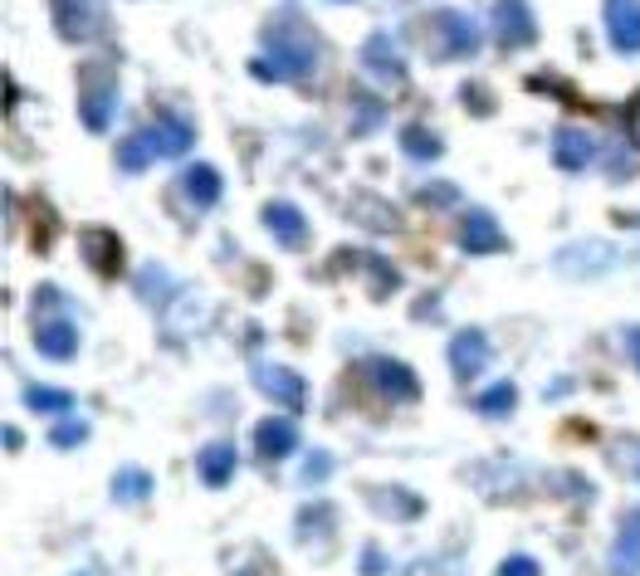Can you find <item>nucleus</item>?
I'll return each instance as SVG.
<instances>
[{"instance_id": "nucleus-1", "label": "nucleus", "mask_w": 640, "mask_h": 576, "mask_svg": "<svg viewBox=\"0 0 640 576\" xmlns=\"http://www.w3.org/2000/svg\"><path fill=\"white\" fill-rule=\"evenodd\" d=\"M318 59H323V40L313 34V24H303L299 16H284L264 24V54L250 69L264 83H299L318 69Z\"/></svg>"}, {"instance_id": "nucleus-2", "label": "nucleus", "mask_w": 640, "mask_h": 576, "mask_svg": "<svg viewBox=\"0 0 640 576\" xmlns=\"http://www.w3.org/2000/svg\"><path fill=\"white\" fill-rule=\"evenodd\" d=\"M118 113V73L113 64H89L79 79V118L89 132H103Z\"/></svg>"}, {"instance_id": "nucleus-3", "label": "nucleus", "mask_w": 640, "mask_h": 576, "mask_svg": "<svg viewBox=\"0 0 640 576\" xmlns=\"http://www.w3.org/2000/svg\"><path fill=\"white\" fill-rule=\"evenodd\" d=\"M479 44H484V34H479L470 16H460V10H436L430 16V49L440 59H474Z\"/></svg>"}, {"instance_id": "nucleus-4", "label": "nucleus", "mask_w": 640, "mask_h": 576, "mask_svg": "<svg viewBox=\"0 0 640 576\" xmlns=\"http://www.w3.org/2000/svg\"><path fill=\"white\" fill-rule=\"evenodd\" d=\"M49 10L69 44H83L103 30V0H49Z\"/></svg>"}, {"instance_id": "nucleus-5", "label": "nucleus", "mask_w": 640, "mask_h": 576, "mask_svg": "<svg viewBox=\"0 0 640 576\" xmlns=\"http://www.w3.org/2000/svg\"><path fill=\"white\" fill-rule=\"evenodd\" d=\"M494 40L503 49H528L538 40V24H533V10L528 0H494Z\"/></svg>"}, {"instance_id": "nucleus-6", "label": "nucleus", "mask_w": 640, "mask_h": 576, "mask_svg": "<svg viewBox=\"0 0 640 576\" xmlns=\"http://www.w3.org/2000/svg\"><path fill=\"white\" fill-rule=\"evenodd\" d=\"M367 382H372L377 396L387 401H416L421 396V382H416V372L397 357H372L367 362Z\"/></svg>"}, {"instance_id": "nucleus-7", "label": "nucleus", "mask_w": 640, "mask_h": 576, "mask_svg": "<svg viewBox=\"0 0 640 576\" xmlns=\"http://www.w3.org/2000/svg\"><path fill=\"white\" fill-rule=\"evenodd\" d=\"M446 357H450V372L460 376V382H474V376L489 366V337L479 333V327H464V333L450 337Z\"/></svg>"}, {"instance_id": "nucleus-8", "label": "nucleus", "mask_w": 640, "mask_h": 576, "mask_svg": "<svg viewBox=\"0 0 640 576\" xmlns=\"http://www.w3.org/2000/svg\"><path fill=\"white\" fill-rule=\"evenodd\" d=\"M254 386H260L269 401H279L289 415H299L303 396H309V391H303V376L289 372V366H254Z\"/></svg>"}, {"instance_id": "nucleus-9", "label": "nucleus", "mask_w": 640, "mask_h": 576, "mask_svg": "<svg viewBox=\"0 0 640 576\" xmlns=\"http://www.w3.org/2000/svg\"><path fill=\"white\" fill-rule=\"evenodd\" d=\"M607 40L621 54H640V0H607Z\"/></svg>"}, {"instance_id": "nucleus-10", "label": "nucleus", "mask_w": 640, "mask_h": 576, "mask_svg": "<svg viewBox=\"0 0 640 576\" xmlns=\"http://www.w3.org/2000/svg\"><path fill=\"white\" fill-rule=\"evenodd\" d=\"M597 156H601V142L582 128H562L558 138H552V162H558L562 171H587Z\"/></svg>"}, {"instance_id": "nucleus-11", "label": "nucleus", "mask_w": 640, "mask_h": 576, "mask_svg": "<svg viewBox=\"0 0 640 576\" xmlns=\"http://www.w3.org/2000/svg\"><path fill=\"white\" fill-rule=\"evenodd\" d=\"M264 230L284 244V250H303V244H309V220H303V211H299V205H289V201H269L264 205Z\"/></svg>"}, {"instance_id": "nucleus-12", "label": "nucleus", "mask_w": 640, "mask_h": 576, "mask_svg": "<svg viewBox=\"0 0 640 576\" xmlns=\"http://www.w3.org/2000/svg\"><path fill=\"white\" fill-rule=\"evenodd\" d=\"M460 250L464 254H499V250H509V240H503L499 220L489 211H470L460 220Z\"/></svg>"}, {"instance_id": "nucleus-13", "label": "nucleus", "mask_w": 640, "mask_h": 576, "mask_svg": "<svg viewBox=\"0 0 640 576\" xmlns=\"http://www.w3.org/2000/svg\"><path fill=\"white\" fill-rule=\"evenodd\" d=\"M83 260H89L103 279H118V274H122V260H128V250H122V240L113 235V230L93 225V230H83Z\"/></svg>"}, {"instance_id": "nucleus-14", "label": "nucleus", "mask_w": 640, "mask_h": 576, "mask_svg": "<svg viewBox=\"0 0 640 576\" xmlns=\"http://www.w3.org/2000/svg\"><path fill=\"white\" fill-rule=\"evenodd\" d=\"M299 449V425L289 415H269V421L254 425V455L260 459H284Z\"/></svg>"}, {"instance_id": "nucleus-15", "label": "nucleus", "mask_w": 640, "mask_h": 576, "mask_svg": "<svg viewBox=\"0 0 640 576\" xmlns=\"http://www.w3.org/2000/svg\"><path fill=\"white\" fill-rule=\"evenodd\" d=\"M611 260H617L611 244L582 240V244H568V250L558 254V269H562V274H572V279H582V274H601V269H611Z\"/></svg>"}, {"instance_id": "nucleus-16", "label": "nucleus", "mask_w": 640, "mask_h": 576, "mask_svg": "<svg viewBox=\"0 0 640 576\" xmlns=\"http://www.w3.org/2000/svg\"><path fill=\"white\" fill-rule=\"evenodd\" d=\"M236 445H226V439H216V445H206L201 455H196V474H201L206 488H226L230 479H236Z\"/></svg>"}, {"instance_id": "nucleus-17", "label": "nucleus", "mask_w": 640, "mask_h": 576, "mask_svg": "<svg viewBox=\"0 0 640 576\" xmlns=\"http://www.w3.org/2000/svg\"><path fill=\"white\" fill-rule=\"evenodd\" d=\"M362 64H367V73H377V79H391V83L406 79V59L391 34H372V40L362 44Z\"/></svg>"}, {"instance_id": "nucleus-18", "label": "nucleus", "mask_w": 640, "mask_h": 576, "mask_svg": "<svg viewBox=\"0 0 640 576\" xmlns=\"http://www.w3.org/2000/svg\"><path fill=\"white\" fill-rule=\"evenodd\" d=\"M34 347H40V357H49V362H69L73 352H79V327L64 323V317H54V323H40V337H34Z\"/></svg>"}, {"instance_id": "nucleus-19", "label": "nucleus", "mask_w": 640, "mask_h": 576, "mask_svg": "<svg viewBox=\"0 0 640 576\" xmlns=\"http://www.w3.org/2000/svg\"><path fill=\"white\" fill-rule=\"evenodd\" d=\"M611 576H640V513L626 518L617 547H611Z\"/></svg>"}, {"instance_id": "nucleus-20", "label": "nucleus", "mask_w": 640, "mask_h": 576, "mask_svg": "<svg viewBox=\"0 0 640 576\" xmlns=\"http://www.w3.org/2000/svg\"><path fill=\"white\" fill-rule=\"evenodd\" d=\"M157 156H162V152H157V138H152V128L132 132V138L118 146V166H122V171H147V166L157 162Z\"/></svg>"}, {"instance_id": "nucleus-21", "label": "nucleus", "mask_w": 640, "mask_h": 576, "mask_svg": "<svg viewBox=\"0 0 640 576\" xmlns=\"http://www.w3.org/2000/svg\"><path fill=\"white\" fill-rule=\"evenodd\" d=\"M181 191H187L196 205H216V201H220V171L206 166V162L187 166V176H181Z\"/></svg>"}, {"instance_id": "nucleus-22", "label": "nucleus", "mask_w": 640, "mask_h": 576, "mask_svg": "<svg viewBox=\"0 0 640 576\" xmlns=\"http://www.w3.org/2000/svg\"><path fill=\"white\" fill-rule=\"evenodd\" d=\"M440 146H446V142H440V132H430L426 122H406V128H401V152L416 156V162H436Z\"/></svg>"}, {"instance_id": "nucleus-23", "label": "nucleus", "mask_w": 640, "mask_h": 576, "mask_svg": "<svg viewBox=\"0 0 640 576\" xmlns=\"http://www.w3.org/2000/svg\"><path fill=\"white\" fill-rule=\"evenodd\" d=\"M152 138H157V152H162V156H187L196 132H191V122L167 118V122H157V128H152Z\"/></svg>"}, {"instance_id": "nucleus-24", "label": "nucleus", "mask_w": 640, "mask_h": 576, "mask_svg": "<svg viewBox=\"0 0 640 576\" xmlns=\"http://www.w3.org/2000/svg\"><path fill=\"white\" fill-rule=\"evenodd\" d=\"M24 406L40 411V415H69L73 411V396L64 386H24Z\"/></svg>"}, {"instance_id": "nucleus-25", "label": "nucleus", "mask_w": 640, "mask_h": 576, "mask_svg": "<svg viewBox=\"0 0 640 576\" xmlns=\"http://www.w3.org/2000/svg\"><path fill=\"white\" fill-rule=\"evenodd\" d=\"M152 494V474L138 469V464H128V469L113 474V498L118 504H138V498Z\"/></svg>"}, {"instance_id": "nucleus-26", "label": "nucleus", "mask_w": 640, "mask_h": 576, "mask_svg": "<svg viewBox=\"0 0 640 576\" xmlns=\"http://www.w3.org/2000/svg\"><path fill=\"white\" fill-rule=\"evenodd\" d=\"M513 406H519V386L513 382H494L479 391V415H509Z\"/></svg>"}, {"instance_id": "nucleus-27", "label": "nucleus", "mask_w": 640, "mask_h": 576, "mask_svg": "<svg viewBox=\"0 0 640 576\" xmlns=\"http://www.w3.org/2000/svg\"><path fill=\"white\" fill-rule=\"evenodd\" d=\"M167 289H171V274H167L162 264H142L138 269V293H142L147 303H162Z\"/></svg>"}, {"instance_id": "nucleus-28", "label": "nucleus", "mask_w": 640, "mask_h": 576, "mask_svg": "<svg viewBox=\"0 0 640 576\" xmlns=\"http://www.w3.org/2000/svg\"><path fill=\"white\" fill-rule=\"evenodd\" d=\"M83 439H89V421H59L54 431H49V445L54 449H79Z\"/></svg>"}, {"instance_id": "nucleus-29", "label": "nucleus", "mask_w": 640, "mask_h": 576, "mask_svg": "<svg viewBox=\"0 0 640 576\" xmlns=\"http://www.w3.org/2000/svg\"><path fill=\"white\" fill-rule=\"evenodd\" d=\"M362 269H372V279H377V299H387V293L397 289V269L381 260V254H362Z\"/></svg>"}, {"instance_id": "nucleus-30", "label": "nucleus", "mask_w": 640, "mask_h": 576, "mask_svg": "<svg viewBox=\"0 0 640 576\" xmlns=\"http://www.w3.org/2000/svg\"><path fill=\"white\" fill-rule=\"evenodd\" d=\"M328 474H332V455H323V449L303 459V484H323Z\"/></svg>"}, {"instance_id": "nucleus-31", "label": "nucleus", "mask_w": 640, "mask_h": 576, "mask_svg": "<svg viewBox=\"0 0 640 576\" xmlns=\"http://www.w3.org/2000/svg\"><path fill=\"white\" fill-rule=\"evenodd\" d=\"M357 103H362V108H357V128L372 132L377 122H381V103H377V98H357Z\"/></svg>"}, {"instance_id": "nucleus-32", "label": "nucleus", "mask_w": 640, "mask_h": 576, "mask_svg": "<svg viewBox=\"0 0 640 576\" xmlns=\"http://www.w3.org/2000/svg\"><path fill=\"white\" fill-rule=\"evenodd\" d=\"M499 576H538V562L533 557H503Z\"/></svg>"}, {"instance_id": "nucleus-33", "label": "nucleus", "mask_w": 640, "mask_h": 576, "mask_svg": "<svg viewBox=\"0 0 640 576\" xmlns=\"http://www.w3.org/2000/svg\"><path fill=\"white\" fill-rule=\"evenodd\" d=\"M357 567H362V576H381V572H387V557H381L377 547H367V553L357 557Z\"/></svg>"}, {"instance_id": "nucleus-34", "label": "nucleus", "mask_w": 640, "mask_h": 576, "mask_svg": "<svg viewBox=\"0 0 640 576\" xmlns=\"http://www.w3.org/2000/svg\"><path fill=\"white\" fill-rule=\"evenodd\" d=\"M421 201H426V205H450V201H454V186H426Z\"/></svg>"}, {"instance_id": "nucleus-35", "label": "nucleus", "mask_w": 640, "mask_h": 576, "mask_svg": "<svg viewBox=\"0 0 640 576\" xmlns=\"http://www.w3.org/2000/svg\"><path fill=\"white\" fill-rule=\"evenodd\" d=\"M0 439H6V449H24V431H16V425H6V435H0Z\"/></svg>"}, {"instance_id": "nucleus-36", "label": "nucleus", "mask_w": 640, "mask_h": 576, "mask_svg": "<svg viewBox=\"0 0 640 576\" xmlns=\"http://www.w3.org/2000/svg\"><path fill=\"white\" fill-rule=\"evenodd\" d=\"M631 362L640 366V327H631Z\"/></svg>"}, {"instance_id": "nucleus-37", "label": "nucleus", "mask_w": 640, "mask_h": 576, "mask_svg": "<svg viewBox=\"0 0 640 576\" xmlns=\"http://www.w3.org/2000/svg\"><path fill=\"white\" fill-rule=\"evenodd\" d=\"M631 469H636V479H640V439L631 445Z\"/></svg>"}, {"instance_id": "nucleus-38", "label": "nucleus", "mask_w": 640, "mask_h": 576, "mask_svg": "<svg viewBox=\"0 0 640 576\" xmlns=\"http://www.w3.org/2000/svg\"><path fill=\"white\" fill-rule=\"evenodd\" d=\"M73 576H89V572H73Z\"/></svg>"}]
</instances>
